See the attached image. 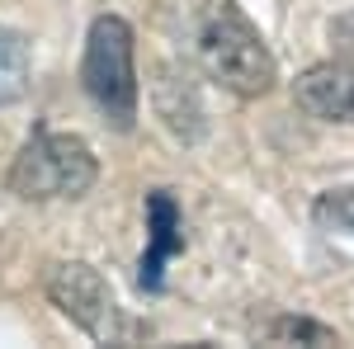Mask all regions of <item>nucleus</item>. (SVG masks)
Here are the masks:
<instances>
[{
	"mask_svg": "<svg viewBox=\"0 0 354 349\" xmlns=\"http://www.w3.org/2000/svg\"><path fill=\"white\" fill-rule=\"evenodd\" d=\"M156 24L194 71L241 100H260L279 81L265 33L245 19L236 0H156Z\"/></svg>",
	"mask_w": 354,
	"mask_h": 349,
	"instance_id": "obj_1",
	"label": "nucleus"
},
{
	"mask_svg": "<svg viewBox=\"0 0 354 349\" xmlns=\"http://www.w3.org/2000/svg\"><path fill=\"white\" fill-rule=\"evenodd\" d=\"M81 85L90 104L104 113L118 133L137 128V104H142V85H137V38L133 24L123 15H100L85 33V57H81Z\"/></svg>",
	"mask_w": 354,
	"mask_h": 349,
	"instance_id": "obj_2",
	"label": "nucleus"
},
{
	"mask_svg": "<svg viewBox=\"0 0 354 349\" xmlns=\"http://www.w3.org/2000/svg\"><path fill=\"white\" fill-rule=\"evenodd\" d=\"M95 180H100V161L85 137L33 128L10 165L5 185L24 203H48V198H81L95 189Z\"/></svg>",
	"mask_w": 354,
	"mask_h": 349,
	"instance_id": "obj_3",
	"label": "nucleus"
},
{
	"mask_svg": "<svg viewBox=\"0 0 354 349\" xmlns=\"http://www.w3.org/2000/svg\"><path fill=\"white\" fill-rule=\"evenodd\" d=\"M48 297L57 302L62 317H71V321L81 326L85 335H95L104 345H113L123 335V312H118L109 283H104V274L95 265H81V260L57 265L48 274Z\"/></svg>",
	"mask_w": 354,
	"mask_h": 349,
	"instance_id": "obj_4",
	"label": "nucleus"
},
{
	"mask_svg": "<svg viewBox=\"0 0 354 349\" xmlns=\"http://www.w3.org/2000/svg\"><path fill=\"white\" fill-rule=\"evenodd\" d=\"M185 250V217L170 189L147 194V250L137 260V288L142 293H161L165 288V265Z\"/></svg>",
	"mask_w": 354,
	"mask_h": 349,
	"instance_id": "obj_5",
	"label": "nucleus"
},
{
	"mask_svg": "<svg viewBox=\"0 0 354 349\" xmlns=\"http://www.w3.org/2000/svg\"><path fill=\"white\" fill-rule=\"evenodd\" d=\"M293 104L317 123H354V62H317L293 81Z\"/></svg>",
	"mask_w": 354,
	"mask_h": 349,
	"instance_id": "obj_6",
	"label": "nucleus"
},
{
	"mask_svg": "<svg viewBox=\"0 0 354 349\" xmlns=\"http://www.w3.org/2000/svg\"><path fill=\"white\" fill-rule=\"evenodd\" d=\"M28 76H33V57H28V38L0 24V109L24 100Z\"/></svg>",
	"mask_w": 354,
	"mask_h": 349,
	"instance_id": "obj_7",
	"label": "nucleus"
},
{
	"mask_svg": "<svg viewBox=\"0 0 354 349\" xmlns=\"http://www.w3.org/2000/svg\"><path fill=\"white\" fill-rule=\"evenodd\" d=\"M265 340H279V345H340V335L330 326L312 321V317H279V321L265 326Z\"/></svg>",
	"mask_w": 354,
	"mask_h": 349,
	"instance_id": "obj_8",
	"label": "nucleus"
},
{
	"mask_svg": "<svg viewBox=\"0 0 354 349\" xmlns=\"http://www.w3.org/2000/svg\"><path fill=\"white\" fill-rule=\"evenodd\" d=\"M312 222L326 227V232L354 236V189H326V194L312 203Z\"/></svg>",
	"mask_w": 354,
	"mask_h": 349,
	"instance_id": "obj_9",
	"label": "nucleus"
},
{
	"mask_svg": "<svg viewBox=\"0 0 354 349\" xmlns=\"http://www.w3.org/2000/svg\"><path fill=\"white\" fill-rule=\"evenodd\" d=\"M330 43H335V53L345 57V62H354V10L330 24Z\"/></svg>",
	"mask_w": 354,
	"mask_h": 349,
	"instance_id": "obj_10",
	"label": "nucleus"
}]
</instances>
